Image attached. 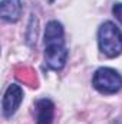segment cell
Masks as SVG:
<instances>
[{
  "label": "cell",
  "instance_id": "cell-7",
  "mask_svg": "<svg viewBox=\"0 0 122 124\" xmlns=\"http://www.w3.org/2000/svg\"><path fill=\"white\" fill-rule=\"evenodd\" d=\"M65 32L63 26L58 20H50L46 25V31H45V45H50V43H65Z\"/></svg>",
  "mask_w": 122,
  "mask_h": 124
},
{
  "label": "cell",
  "instance_id": "cell-6",
  "mask_svg": "<svg viewBox=\"0 0 122 124\" xmlns=\"http://www.w3.org/2000/svg\"><path fill=\"white\" fill-rule=\"evenodd\" d=\"M36 107V123L37 124H52L55 117V104L47 100H39L34 104Z\"/></svg>",
  "mask_w": 122,
  "mask_h": 124
},
{
  "label": "cell",
  "instance_id": "cell-9",
  "mask_svg": "<svg viewBox=\"0 0 122 124\" xmlns=\"http://www.w3.org/2000/svg\"><path fill=\"white\" fill-rule=\"evenodd\" d=\"M112 13L116 16V19L122 23V3H115L112 7Z\"/></svg>",
  "mask_w": 122,
  "mask_h": 124
},
{
  "label": "cell",
  "instance_id": "cell-4",
  "mask_svg": "<svg viewBox=\"0 0 122 124\" xmlns=\"http://www.w3.org/2000/svg\"><path fill=\"white\" fill-rule=\"evenodd\" d=\"M23 100V90L16 85V84H12L7 87L4 97H3V101H1V108H3V116L4 117H12L16 110L19 108L20 102Z\"/></svg>",
  "mask_w": 122,
  "mask_h": 124
},
{
  "label": "cell",
  "instance_id": "cell-2",
  "mask_svg": "<svg viewBox=\"0 0 122 124\" xmlns=\"http://www.w3.org/2000/svg\"><path fill=\"white\" fill-rule=\"evenodd\" d=\"M92 85L101 94H115L122 88V77L118 71L103 66L95 71Z\"/></svg>",
  "mask_w": 122,
  "mask_h": 124
},
{
  "label": "cell",
  "instance_id": "cell-5",
  "mask_svg": "<svg viewBox=\"0 0 122 124\" xmlns=\"http://www.w3.org/2000/svg\"><path fill=\"white\" fill-rule=\"evenodd\" d=\"M23 12L22 0H3L0 3V16L3 20L14 23L20 19Z\"/></svg>",
  "mask_w": 122,
  "mask_h": 124
},
{
  "label": "cell",
  "instance_id": "cell-3",
  "mask_svg": "<svg viewBox=\"0 0 122 124\" xmlns=\"http://www.w3.org/2000/svg\"><path fill=\"white\" fill-rule=\"evenodd\" d=\"M68 59V49L65 43H50L45 49V62L53 71H61Z\"/></svg>",
  "mask_w": 122,
  "mask_h": 124
},
{
  "label": "cell",
  "instance_id": "cell-8",
  "mask_svg": "<svg viewBox=\"0 0 122 124\" xmlns=\"http://www.w3.org/2000/svg\"><path fill=\"white\" fill-rule=\"evenodd\" d=\"M16 72H17L16 75L19 79L25 81L26 84H30V87H36V75L30 68H20Z\"/></svg>",
  "mask_w": 122,
  "mask_h": 124
},
{
  "label": "cell",
  "instance_id": "cell-1",
  "mask_svg": "<svg viewBox=\"0 0 122 124\" xmlns=\"http://www.w3.org/2000/svg\"><path fill=\"white\" fill-rule=\"evenodd\" d=\"M99 49L108 58H115L122 54V33L119 28L112 22L101 25L98 32Z\"/></svg>",
  "mask_w": 122,
  "mask_h": 124
}]
</instances>
